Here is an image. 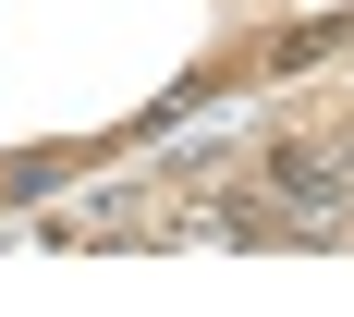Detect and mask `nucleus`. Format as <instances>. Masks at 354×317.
I'll use <instances>...</instances> for the list:
<instances>
[{"label": "nucleus", "mask_w": 354, "mask_h": 317, "mask_svg": "<svg viewBox=\"0 0 354 317\" xmlns=\"http://www.w3.org/2000/svg\"><path fill=\"white\" fill-rule=\"evenodd\" d=\"M245 244H342L354 232V135H293L257 171V208H232Z\"/></svg>", "instance_id": "obj_1"}, {"label": "nucleus", "mask_w": 354, "mask_h": 317, "mask_svg": "<svg viewBox=\"0 0 354 317\" xmlns=\"http://www.w3.org/2000/svg\"><path fill=\"white\" fill-rule=\"evenodd\" d=\"M342 37H354V12H330V25H293L281 49H269V73H306V61H330Z\"/></svg>", "instance_id": "obj_2"}]
</instances>
